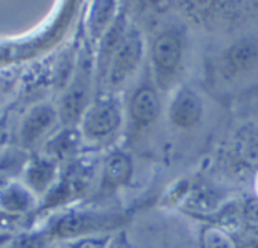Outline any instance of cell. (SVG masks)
Here are the masks:
<instances>
[{"instance_id":"30bf717a","label":"cell","mask_w":258,"mask_h":248,"mask_svg":"<svg viewBox=\"0 0 258 248\" xmlns=\"http://www.w3.org/2000/svg\"><path fill=\"white\" fill-rule=\"evenodd\" d=\"M93 221L83 214H70L64 217L57 226V233L63 237L77 236L92 227Z\"/></svg>"},{"instance_id":"e0dca14e","label":"cell","mask_w":258,"mask_h":248,"mask_svg":"<svg viewBox=\"0 0 258 248\" xmlns=\"http://www.w3.org/2000/svg\"><path fill=\"white\" fill-rule=\"evenodd\" d=\"M213 198H209L207 196V193H197V196L194 197L193 201H191V207L193 209L199 212L208 211V209H212L213 207Z\"/></svg>"},{"instance_id":"44dd1931","label":"cell","mask_w":258,"mask_h":248,"mask_svg":"<svg viewBox=\"0 0 258 248\" xmlns=\"http://www.w3.org/2000/svg\"><path fill=\"white\" fill-rule=\"evenodd\" d=\"M256 187H257V191H258V175H257V179H256Z\"/></svg>"},{"instance_id":"ba28073f","label":"cell","mask_w":258,"mask_h":248,"mask_svg":"<svg viewBox=\"0 0 258 248\" xmlns=\"http://www.w3.org/2000/svg\"><path fill=\"white\" fill-rule=\"evenodd\" d=\"M131 111L136 120L141 122L153 121L159 111V101L155 92L150 88H143L138 91L131 102Z\"/></svg>"},{"instance_id":"8fae6325","label":"cell","mask_w":258,"mask_h":248,"mask_svg":"<svg viewBox=\"0 0 258 248\" xmlns=\"http://www.w3.org/2000/svg\"><path fill=\"white\" fill-rule=\"evenodd\" d=\"M202 248H237V246L228 233L217 227H211L204 231Z\"/></svg>"},{"instance_id":"2e32d148","label":"cell","mask_w":258,"mask_h":248,"mask_svg":"<svg viewBox=\"0 0 258 248\" xmlns=\"http://www.w3.org/2000/svg\"><path fill=\"white\" fill-rule=\"evenodd\" d=\"M121 29H122V25H121L120 23H117V24L108 32V34L106 35L105 42H103V55H105V58L110 57L111 53L115 50L116 45H117L118 40H120Z\"/></svg>"},{"instance_id":"7a4b0ae2","label":"cell","mask_w":258,"mask_h":248,"mask_svg":"<svg viewBox=\"0 0 258 248\" xmlns=\"http://www.w3.org/2000/svg\"><path fill=\"white\" fill-rule=\"evenodd\" d=\"M118 120L120 116L112 103H98L88 112L85 128L91 135H106L117 126Z\"/></svg>"},{"instance_id":"9a60e30c","label":"cell","mask_w":258,"mask_h":248,"mask_svg":"<svg viewBox=\"0 0 258 248\" xmlns=\"http://www.w3.org/2000/svg\"><path fill=\"white\" fill-rule=\"evenodd\" d=\"M111 8H112V3L110 2H102L98 4V10L93 15L92 23V29L95 34H98L103 29V25L108 20V13L111 12Z\"/></svg>"},{"instance_id":"ac0fdd59","label":"cell","mask_w":258,"mask_h":248,"mask_svg":"<svg viewBox=\"0 0 258 248\" xmlns=\"http://www.w3.org/2000/svg\"><path fill=\"white\" fill-rule=\"evenodd\" d=\"M246 219L249 223V226L258 227V201H251L246 206Z\"/></svg>"},{"instance_id":"52a82bcc","label":"cell","mask_w":258,"mask_h":248,"mask_svg":"<svg viewBox=\"0 0 258 248\" xmlns=\"http://www.w3.org/2000/svg\"><path fill=\"white\" fill-rule=\"evenodd\" d=\"M53 111L48 107H38L30 113L29 117L24 122L22 130V138L25 144H33L40 138L42 134L52 125Z\"/></svg>"},{"instance_id":"5b68a950","label":"cell","mask_w":258,"mask_h":248,"mask_svg":"<svg viewBox=\"0 0 258 248\" xmlns=\"http://www.w3.org/2000/svg\"><path fill=\"white\" fill-rule=\"evenodd\" d=\"M227 63L237 72L252 70L258 63V44L249 39L236 43L227 54Z\"/></svg>"},{"instance_id":"ffe728a7","label":"cell","mask_w":258,"mask_h":248,"mask_svg":"<svg viewBox=\"0 0 258 248\" xmlns=\"http://www.w3.org/2000/svg\"><path fill=\"white\" fill-rule=\"evenodd\" d=\"M75 248H102L100 243L97 242H93V241H83L82 243L77 244Z\"/></svg>"},{"instance_id":"9c48e42d","label":"cell","mask_w":258,"mask_h":248,"mask_svg":"<svg viewBox=\"0 0 258 248\" xmlns=\"http://www.w3.org/2000/svg\"><path fill=\"white\" fill-rule=\"evenodd\" d=\"M131 174L130 161L122 154H115L106 161L105 180L111 185H120L127 181Z\"/></svg>"},{"instance_id":"8992f818","label":"cell","mask_w":258,"mask_h":248,"mask_svg":"<svg viewBox=\"0 0 258 248\" xmlns=\"http://www.w3.org/2000/svg\"><path fill=\"white\" fill-rule=\"evenodd\" d=\"M87 98V78L86 73H78L72 88L63 101V118L64 121H73L82 112Z\"/></svg>"},{"instance_id":"4fadbf2b","label":"cell","mask_w":258,"mask_h":248,"mask_svg":"<svg viewBox=\"0 0 258 248\" xmlns=\"http://www.w3.org/2000/svg\"><path fill=\"white\" fill-rule=\"evenodd\" d=\"M53 169L47 163H39L29 171V181L37 189H43L52 179Z\"/></svg>"},{"instance_id":"7c38bea8","label":"cell","mask_w":258,"mask_h":248,"mask_svg":"<svg viewBox=\"0 0 258 248\" xmlns=\"http://www.w3.org/2000/svg\"><path fill=\"white\" fill-rule=\"evenodd\" d=\"M3 207L8 211H23L29 206V196L18 187H10L2 196Z\"/></svg>"},{"instance_id":"277c9868","label":"cell","mask_w":258,"mask_h":248,"mask_svg":"<svg viewBox=\"0 0 258 248\" xmlns=\"http://www.w3.org/2000/svg\"><path fill=\"white\" fill-rule=\"evenodd\" d=\"M201 116V103L197 96L190 91L179 93L171 108V118L179 126H191Z\"/></svg>"},{"instance_id":"5bb4252c","label":"cell","mask_w":258,"mask_h":248,"mask_svg":"<svg viewBox=\"0 0 258 248\" xmlns=\"http://www.w3.org/2000/svg\"><path fill=\"white\" fill-rule=\"evenodd\" d=\"M239 146H241L239 153L247 163H258V135L251 134L248 136H244Z\"/></svg>"},{"instance_id":"3957f363","label":"cell","mask_w":258,"mask_h":248,"mask_svg":"<svg viewBox=\"0 0 258 248\" xmlns=\"http://www.w3.org/2000/svg\"><path fill=\"white\" fill-rule=\"evenodd\" d=\"M180 59V43L171 33H164L154 44V60L160 71H173Z\"/></svg>"},{"instance_id":"6da1fadb","label":"cell","mask_w":258,"mask_h":248,"mask_svg":"<svg viewBox=\"0 0 258 248\" xmlns=\"http://www.w3.org/2000/svg\"><path fill=\"white\" fill-rule=\"evenodd\" d=\"M140 50V40L136 35H128L126 39H123L122 44L118 48L112 71H111V81L113 85L122 82L130 75L138 62Z\"/></svg>"},{"instance_id":"d6986e66","label":"cell","mask_w":258,"mask_h":248,"mask_svg":"<svg viewBox=\"0 0 258 248\" xmlns=\"http://www.w3.org/2000/svg\"><path fill=\"white\" fill-rule=\"evenodd\" d=\"M43 246V239L42 238H28L24 241L19 242L14 248H42Z\"/></svg>"}]
</instances>
